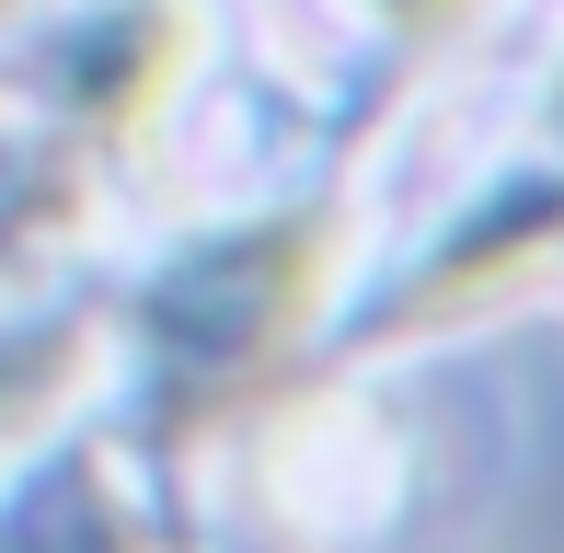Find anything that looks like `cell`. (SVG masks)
I'll return each instance as SVG.
<instances>
[{"mask_svg":"<svg viewBox=\"0 0 564 553\" xmlns=\"http://www.w3.org/2000/svg\"><path fill=\"white\" fill-rule=\"evenodd\" d=\"M335 276H346V219L335 208H265V219H242V231L185 242V254L127 300L150 438L185 449V438H208V426H242L300 369Z\"/></svg>","mask_w":564,"mask_h":553,"instance_id":"6da1fadb","label":"cell"},{"mask_svg":"<svg viewBox=\"0 0 564 553\" xmlns=\"http://www.w3.org/2000/svg\"><path fill=\"white\" fill-rule=\"evenodd\" d=\"M185 69L196 0H105L35 69H0V289H23L93 231L105 185L139 162Z\"/></svg>","mask_w":564,"mask_h":553,"instance_id":"7a4b0ae2","label":"cell"},{"mask_svg":"<svg viewBox=\"0 0 564 553\" xmlns=\"http://www.w3.org/2000/svg\"><path fill=\"white\" fill-rule=\"evenodd\" d=\"M542 276H564V173L507 185L484 219H460L438 254L415 265V289L380 300L369 346H415V335H438V323H473L484 300H507V289H542Z\"/></svg>","mask_w":564,"mask_h":553,"instance_id":"3957f363","label":"cell"},{"mask_svg":"<svg viewBox=\"0 0 564 553\" xmlns=\"http://www.w3.org/2000/svg\"><path fill=\"white\" fill-rule=\"evenodd\" d=\"M0 553H150V531H139V508L116 496L105 449H69V462L0 519Z\"/></svg>","mask_w":564,"mask_h":553,"instance_id":"277c9868","label":"cell"},{"mask_svg":"<svg viewBox=\"0 0 564 553\" xmlns=\"http://www.w3.org/2000/svg\"><path fill=\"white\" fill-rule=\"evenodd\" d=\"M93 369H105V323H82V312L12 323V335H0V449L46 438V426L93 392Z\"/></svg>","mask_w":564,"mask_h":553,"instance_id":"5b68a950","label":"cell"},{"mask_svg":"<svg viewBox=\"0 0 564 553\" xmlns=\"http://www.w3.org/2000/svg\"><path fill=\"white\" fill-rule=\"evenodd\" d=\"M484 0H357V23L369 35H392V46H438V35H460Z\"/></svg>","mask_w":564,"mask_h":553,"instance_id":"8992f818","label":"cell"},{"mask_svg":"<svg viewBox=\"0 0 564 553\" xmlns=\"http://www.w3.org/2000/svg\"><path fill=\"white\" fill-rule=\"evenodd\" d=\"M542 150L564 162V58H553V82H542Z\"/></svg>","mask_w":564,"mask_h":553,"instance_id":"52a82bcc","label":"cell"},{"mask_svg":"<svg viewBox=\"0 0 564 553\" xmlns=\"http://www.w3.org/2000/svg\"><path fill=\"white\" fill-rule=\"evenodd\" d=\"M12 12H35V0H0V23H12Z\"/></svg>","mask_w":564,"mask_h":553,"instance_id":"ba28073f","label":"cell"}]
</instances>
